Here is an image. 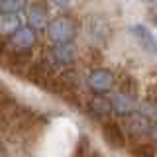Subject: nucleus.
Returning a JSON list of instances; mask_svg holds the SVG:
<instances>
[{
	"label": "nucleus",
	"mask_w": 157,
	"mask_h": 157,
	"mask_svg": "<svg viewBox=\"0 0 157 157\" xmlns=\"http://www.w3.org/2000/svg\"><path fill=\"white\" fill-rule=\"evenodd\" d=\"M29 24H32L36 29L47 28L49 26V24H47V12L43 8H39V6L29 8Z\"/></svg>",
	"instance_id": "obj_7"
},
{
	"label": "nucleus",
	"mask_w": 157,
	"mask_h": 157,
	"mask_svg": "<svg viewBox=\"0 0 157 157\" xmlns=\"http://www.w3.org/2000/svg\"><path fill=\"white\" fill-rule=\"evenodd\" d=\"M151 134H153V137H155V140H157V124H155L153 128H151Z\"/></svg>",
	"instance_id": "obj_12"
},
{
	"label": "nucleus",
	"mask_w": 157,
	"mask_h": 157,
	"mask_svg": "<svg viewBox=\"0 0 157 157\" xmlns=\"http://www.w3.org/2000/svg\"><path fill=\"white\" fill-rule=\"evenodd\" d=\"M130 32H132V36L140 41V45L144 47L147 53L157 55V39H155V36L145 26H141V24H134V26L130 28Z\"/></svg>",
	"instance_id": "obj_3"
},
{
	"label": "nucleus",
	"mask_w": 157,
	"mask_h": 157,
	"mask_svg": "<svg viewBox=\"0 0 157 157\" xmlns=\"http://www.w3.org/2000/svg\"><path fill=\"white\" fill-rule=\"evenodd\" d=\"M110 104H112V110H116L118 114H132V112L137 108L136 98L126 94V92H118V94H114L112 100H110Z\"/></svg>",
	"instance_id": "obj_4"
},
{
	"label": "nucleus",
	"mask_w": 157,
	"mask_h": 157,
	"mask_svg": "<svg viewBox=\"0 0 157 157\" xmlns=\"http://www.w3.org/2000/svg\"><path fill=\"white\" fill-rule=\"evenodd\" d=\"M112 85H114V77L106 69H94L88 75V86L94 92H108L112 88Z\"/></svg>",
	"instance_id": "obj_2"
},
{
	"label": "nucleus",
	"mask_w": 157,
	"mask_h": 157,
	"mask_svg": "<svg viewBox=\"0 0 157 157\" xmlns=\"http://www.w3.org/2000/svg\"><path fill=\"white\" fill-rule=\"evenodd\" d=\"M26 8V0H0V12L20 14Z\"/></svg>",
	"instance_id": "obj_9"
},
{
	"label": "nucleus",
	"mask_w": 157,
	"mask_h": 157,
	"mask_svg": "<svg viewBox=\"0 0 157 157\" xmlns=\"http://www.w3.org/2000/svg\"><path fill=\"white\" fill-rule=\"evenodd\" d=\"M53 57H55L57 63L67 65V63H71L73 59H75V51H73L71 43H69V45H57L55 49H53Z\"/></svg>",
	"instance_id": "obj_8"
},
{
	"label": "nucleus",
	"mask_w": 157,
	"mask_h": 157,
	"mask_svg": "<svg viewBox=\"0 0 157 157\" xmlns=\"http://www.w3.org/2000/svg\"><path fill=\"white\" fill-rule=\"evenodd\" d=\"M20 28H22V18L18 14H6V12L0 14V32L2 33H10L12 36Z\"/></svg>",
	"instance_id": "obj_6"
},
{
	"label": "nucleus",
	"mask_w": 157,
	"mask_h": 157,
	"mask_svg": "<svg viewBox=\"0 0 157 157\" xmlns=\"http://www.w3.org/2000/svg\"><path fill=\"white\" fill-rule=\"evenodd\" d=\"M145 2H153V0H145Z\"/></svg>",
	"instance_id": "obj_13"
},
{
	"label": "nucleus",
	"mask_w": 157,
	"mask_h": 157,
	"mask_svg": "<svg viewBox=\"0 0 157 157\" xmlns=\"http://www.w3.org/2000/svg\"><path fill=\"white\" fill-rule=\"evenodd\" d=\"M104 134H106V137H108V141L110 144H114V145H124V136H122V132L118 130V126H114V124H106L104 126Z\"/></svg>",
	"instance_id": "obj_10"
},
{
	"label": "nucleus",
	"mask_w": 157,
	"mask_h": 157,
	"mask_svg": "<svg viewBox=\"0 0 157 157\" xmlns=\"http://www.w3.org/2000/svg\"><path fill=\"white\" fill-rule=\"evenodd\" d=\"M47 2L55 4V6H61V8H65V6H69V2H71V0H47Z\"/></svg>",
	"instance_id": "obj_11"
},
{
	"label": "nucleus",
	"mask_w": 157,
	"mask_h": 157,
	"mask_svg": "<svg viewBox=\"0 0 157 157\" xmlns=\"http://www.w3.org/2000/svg\"><path fill=\"white\" fill-rule=\"evenodd\" d=\"M47 32H49V37H51V41L55 43V45H69V43L75 39L77 29H75V24H73L71 20L61 16V18H55L49 24Z\"/></svg>",
	"instance_id": "obj_1"
},
{
	"label": "nucleus",
	"mask_w": 157,
	"mask_h": 157,
	"mask_svg": "<svg viewBox=\"0 0 157 157\" xmlns=\"http://www.w3.org/2000/svg\"><path fill=\"white\" fill-rule=\"evenodd\" d=\"M10 41H12V45L16 49H29L33 45V41H36V33H33L32 28H20L16 32L10 36Z\"/></svg>",
	"instance_id": "obj_5"
}]
</instances>
